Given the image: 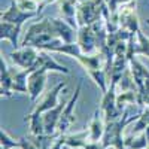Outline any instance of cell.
<instances>
[{"mask_svg": "<svg viewBox=\"0 0 149 149\" xmlns=\"http://www.w3.org/2000/svg\"><path fill=\"white\" fill-rule=\"evenodd\" d=\"M140 118V113L139 115H134V116H130V112L128 109L124 110V113L119 119L116 121H110V122H106V128H104V134H103V139L102 142L107 146V148H113V149H128L124 143V139L122 137V131L125 128L128 124H131L133 121H137Z\"/></svg>", "mask_w": 149, "mask_h": 149, "instance_id": "6da1fadb", "label": "cell"}, {"mask_svg": "<svg viewBox=\"0 0 149 149\" xmlns=\"http://www.w3.org/2000/svg\"><path fill=\"white\" fill-rule=\"evenodd\" d=\"M115 88L116 86H112L109 85L107 91L103 94V98H102V106L100 109L103 110V115H104V121L106 122H110V121H116L122 116L124 112H121L116 106V94H115Z\"/></svg>", "mask_w": 149, "mask_h": 149, "instance_id": "7a4b0ae2", "label": "cell"}, {"mask_svg": "<svg viewBox=\"0 0 149 149\" xmlns=\"http://www.w3.org/2000/svg\"><path fill=\"white\" fill-rule=\"evenodd\" d=\"M39 52L40 51H37V48L34 46H21L17 51H12L9 57L21 69H31L36 63L37 57H39Z\"/></svg>", "mask_w": 149, "mask_h": 149, "instance_id": "3957f363", "label": "cell"}, {"mask_svg": "<svg viewBox=\"0 0 149 149\" xmlns=\"http://www.w3.org/2000/svg\"><path fill=\"white\" fill-rule=\"evenodd\" d=\"M81 90H82V82L78 84L76 86V91H74L73 97L66 103V107L61 113V118H60V122H58V127H57V131L61 133V134H66L67 130L70 128V125L74 122V115H73V109H74V104H76L78 98L81 95Z\"/></svg>", "mask_w": 149, "mask_h": 149, "instance_id": "277c9868", "label": "cell"}, {"mask_svg": "<svg viewBox=\"0 0 149 149\" xmlns=\"http://www.w3.org/2000/svg\"><path fill=\"white\" fill-rule=\"evenodd\" d=\"M49 70H46L45 67L40 69H36L30 73L27 85H29V95H30V100L34 103L39 95L43 93L45 90V84H46V74Z\"/></svg>", "mask_w": 149, "mask_h": 149, "instance_id": "5b68a950", "label": "cell"}, {"mask_svg": "<svg viewBox=\"0 0 149 149\" xmlns=\"http://www.w3.org/2000/svg\"><path fill=\"white\" fill-rule=\"evenodd\" d=\"M37 17L36 12H27V10H22L17 2H12V5L5 10L2 12V21H8V22H12V24H18V26H22L24 22L30 18H34Z\"/></svg>", "mask_w": 149, "mask_h": 149, "instance_id": "8992f818", "label": "cell"}, {"mask_svg": "<svg viewBox=\"0 0 149 149\" xmlns=\"http://www.w3.org/2000/svg\"><path fill=\"white\" fill-rule=\"evenodd\" d=\"M78 43L82 49L84 54H93L97 49V42H95V34L93 30V26H81V29L78 30Z\"/></svg>", "mask_w": 149, "mask_h": 149, "instance_id": "52a82bcc", "label": "cell"}, {"mask_svg": "<svg viewBox=\"0 0 149 149\" xmlns=\"http://www.w3.org/2000/svg\"><path fill=\"white\" fill-rule=\"evenodd\" d=\"M63 88H66V82H60V84H57L52 90H49L46 94H45V97H43V100L39 103V104H36V107H34V113H39V115H43L45 112H48V110H51L52 107H55L57 104H58V95H60V91L63 90Z\"/></svg>", "mask_w": 149, "mask_h": 149, "instance_id": "ba28073f", "label": "cell"}, {"mask_svg": "<svg viewBox=\"0 0 149 149\" xmlns=\"http://www.w3.org/2000/svg\"><path fill=\"white\" fill-rule=\"evenodd\" d=\"M118 21H119V27L124 30H128L130 33H137V30L140 29L137 15H136V8L130 5L122 8V10L118 14Z\"/></svg>", "mask_w": 149, "mask_h": 149, "instance_id": "9c48e42d", "label": "cell"}, {"mask_svg": "<svg viewBox=\"0 0 149 149\" xmlns=\"http://www.w3.org/2000/svg\"><path fill=\"white\" fill-rule=\"evenodd\" d=\"M104 128H106V121H104V115L102 109H95L94 116L88 125L90 130V142H100L103 139L104 134Z\"/></svg>", "mask_w": 149, "mask_h": 149, "instance_id": "30bf717a", "label": "cell"}, {"mask_svg": "<svg viewBox=\"0 0 149 149\" xmlns=\"http://www.w3.org/2000/svg\"><path fill=\"white\" fill-rule=\"evenodd\" d=\"M66 107V103H58L55 107L43 113V124H45V134H54L57 133V127L61 118V113Z\"/></svg>", "mask_w": 149, "mask_h": 149, "instance_id": "8fae6325", "label": "cell"}, {"mask_svg": "<svg viewBox=\"0 0 149 149\" xmlns=\"http://www.w3.org/2000/svg\"><path fill=\"white\" fill-rule=\"evenodd\" d=\"M40 67H45L46 70H51V72H58V73H64V74H69L70 70L64 66L58 64L57 61L48 54V51H40L39 52V57H37L36 63L33 66V70L36 69H40Z\"/></svg>", "mask_w": 149, "mask_h": 149, "instance_id": "7c38bea8", "label": "cell"}, {"mask_svg": "<svg viewBox=\"0 0 149 149\" xmlns=\"http://www.w3.org/2000/svg\"><path fill=\"white\" fill-rule=\"evenodd\" d=\"M0 73H2V86H0V94L5 98L12 97V85H14V76H12V67L6 64V61L2 55L0 58Z\"/></svg>", "mask_w": 149, "mask_h": 149, "instance_id": "4fadbf2b", "label": "cell"}, {"mask_svg": "<svg viewBox=\"0 0 149 149\" xmlns=\"http://www.w3.org/2000/svg\"><path fill=\"white\" fill-rule=\"evenodd\" d=\"M31 72H33V67L31 69H22L21 72L12 69V76H14V85H12V90H14L15 93L29 94L27 81H29V76H30Z\"/></svg>", "mask_w": 149, "mask_h": 149, "instance_id": "5bb4252c", "label": "cell"}, {"mask_svg": "<svg viewBox=\"0 0 149 149\" xmlns=\"http://www.w3.org/2000/svg\"><path fill=\"white\" fill-rule=\"evenodd\" d=\"M19 31H21V26H18V24H12V22H8V21L0 22V37L9 40L15 48L19 46V43H18Z\"/></svg>", "mask_w": 149, "mask_h": 149, "instance_id": "9a60e30c", "label": "cell"}, {"mask_svg": "<svg viewBox=\"0 0 149 149\" xmlns=\"http://www.w3.org/2000/svg\"><path fill=\"white\" fill-rule=\"evenodd\" d=\"M90 139V130L86 128L76 134H66V146L69 148H84L88 143Z\"/></svg>", "mask_w": 149, "mask_h": 149, "instance_id": "2e32d148", "label": "cell"}, {"mask_svg": "<svg viewBox=\"0 0 149 149\" xmlns=\"http://www.w3.org/2000/svg\"><path fill=\"white\" fill-rule=\"evenodd\" d=\"M24 121L30 122V131L33 136H39V134H45V124H43V115L34 113L31 112L30 115H27L24 118Z\"/></svg>", "mask_w": 149, "mask_h": 149, "instance_id": "e0dca14e", "label": "cell"}, {"mask_svg": "<svg viewBox=\"0 0 149 149\" xmlns=\"http://www.w3.org/2000/svg\"><path fill=\"white\" fill-rule=\"evenodd\" d=\"M51 52H61V54L70 55L73 58H78L82 54V49L78 42H70V43H61V45L55 46Z\"/></svg>", "mask_w": 149, "mask_h": 149, "instance_id": "ac0fdd59", "label": "cell"}, {"mask_svg": "<svg viewBox=\"0 0 149 149\" xmlns=\"http://www.w3.org/2000/svg\"><path fill=\"white\" fill-rule=\"evenodd\" d=\"M137 43H136V55H146L149 57V37L145 36V33L139 29L136 33Z\"/></svg>", "mask_w": 149, "mask_h": 149, "instance_id": "d6986e66", "label": "cell"}, {"mask_svg": "<svg viewBox=\"0 0 149 149\" xmlns=\"http://www.w3.org/2000/svg\"><path fill=\"white\" fill-rule=\"evenodd\" d=\"M124 143H125V146L128 149H148L149 148V143H148L145 131L136 139H133V136H130V137H127L125 140H124Z\"/></svg>", "mask_w": 149, "mask_h": 149, "instance_id": "ffe728a7", "label": "cell"}, {"mask_svg": "<svg viewBox=\"0 0 149 149\" xmlns=\"http://www.w3.org/2000/svg\"><path fill=\"white\" fill-rule=\"evenodd\" d=\"M0 143H2V148L3 149H14V148H21V143H19V139L15 140L12 139L10 136L2 128L0 131Z\"/></svg>", "mask_w": 149, "mask_h": 149, "instance_id": "44dd1931", "label": "cell"}, {"mask_svg": "<svg viewBox=\"0 0 149 149\" xmlns=\"http://www.w3.org/2000/svg\"><path fill=\"white\" fill-rule=\"evenodd\" d=\"M148 118H149V107H146L142 113H140V118L136 121L133 134H139V133H142V131L146 130V127H148Z\"/></svg>", "mask_w": 149, "mask_h": 149, "instance_id": "7402d4cb", "label": "cell"}, {"mask_svg": "<svg viewBox=\"0 0 149 149\" xmlns=\"http://www.w3.org/2000/svg\"><path fill=\"white\" fill-rule=\"evenodd\" d=\"M84 149H109V148H107L102 140H100V142H90V140H88V143L84 146Z\"/></svg>", "mask_w": 149, "mask_h": 149, "instance_id": "603a6c76", "label": "cell"}, {"mask_svg": "<svg viewBox=\"0 0 149 149\" xmlns=\"http://www.w3.org/2000/svg\"><path fill=\"white\" fill-rule=\"evenodd\" d=\"M104 2H106V3H107V2H109V0H104Z\"/></svg>", "mask_w": 149, "mask_h": 149, "instance_id": "cb8c5ba5", "label": "cell"}, {"mask_svg": "<svg viewBox=\"0 0 149 149\" xmlns=\"http://www.w3.org/2000/svg\"><path fill=\"white\" fill-rule=\"evenodd\" d=\"M148 149H149V148H148Z\"/></svg>", "mask_w": 149, "mask_h": 149, "instance_id": "d4e9b609", "label": "cell"}]
</instances>
